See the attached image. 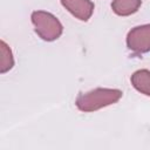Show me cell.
<instances>
[{"label":"cell","instance_id":"1","mask_svg":"<svg viewBox=\"0 0 150 150\" xmlns=\"http://www.w3.org/2000/svg\"><path fill=\"white\" fill-rule=\"evenodd\" d=\"M123 93L120 89L111 88H96L79 95L75 104L79 110L84 112H91L100 110L104 107L115 104L122 97Z\"/></svg>","mask_w":150,"mask_h":150},{"label":"cell","instance_id":"2","mask_svg":"<svg viewBox=\"0 0 150 150\" xmlns=\"http://www.w3.org/2000/svg\"><path fill=\"white\" fill-rule=\"evenodd\" d=\"M32 22L35 33L45 41H54L59 39L63 32V27L59 19L46 11L33 12Z\"/></svg>","mask_w":150,"mask_h":150},{"label":"cell","instance_id":"3","mask_svg":"<svg viewBox=\"0 0 150 150\" xmlns=\"http://www.w3.org/2000/svg\"><path fill=\"white\" fill-rule=\"evenodd\" d=\"M127 47L135 54L150 52V23L130 29L127 35Z\"/></svg>","mask_w":150,"mask_h":150},{"label":"cell","instance_id":"4","mask_svg":"<svg viewBox=\"0 0 150 150\" xmlns=\"http://www.w3.org/2000/svg\"><path fill=\"white\" fill-rule=\"evenodd\" d=\"M62 6L76 19L88 21L94 13V4L90 0H60Z\"/></svg>","mask_w":150,"mask_h":150},{"label":"cell","instance_id":"5","mask_svg":"<svg viewBox=\"0 0 150 150\" xmlns=\"http://www.w3.org/2000/svg\"><path fill=\"white\" fill-rule=\"evenodd\" d=\"M132 87L145 96H150V70L138 69L130 77Z\"/></svg>","mask_w":150,"mask_h":150},{"label":"cell","instance_id":"6","mask_svg":"<svg viewBox=\"0 0 150 150\" xmlns=\"http://www.w3.org/2000/svg\"><path fill=\"white\" fill-rule=\"evenodd\" d=\"M141 0H112V12L120 16H129L138 11L141 7Z\"/></svg>","mask_w":150,"mask_h":150},{"label":"cell","instance_id":"7","mask_svg":"<svg viewBox=\"0 0 150 150\" xmlns=\"http://www.w3.org/2000/svg\"><path fill=\"white\" fill-rule=\"evenodd\" d=\"M0 73L5 74L7 71H9L13 66H14V57L12 54V50L9 48V46L2 40L0 42Z\"/></svg>","mask_w":150,"mask_h":150}]
</instances>
